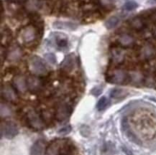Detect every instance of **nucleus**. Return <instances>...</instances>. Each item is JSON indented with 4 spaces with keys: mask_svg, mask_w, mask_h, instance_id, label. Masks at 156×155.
I'll return each instance as SVG.
<instances>
[{
    "mask_svg": "<svg viewBox=\"0 0 156 155\" xmlns=\"http://www.w3.org/2000/svg\"><path fill=\"white\" fill-rule=\"evenodd\" d=\"M31 71L37 75H45L47 73V68L43 60L40 57L33 56L30 61Z\"/></svg>",
    "mask_w": 156,
    "mask_h": 155,
    "instance_id": "nucleus-1",
    "label": "nucleus"
},
{
    "mask_svg": "<svg viewBox=\"0 0 156 155\" xmlns=\"http://www.w3.org/2000/svg\"><path fill=\"white\" fill-rule=\"evenodd\" d=\"M18 134V128L17 125L12 122L2 123L1 135L5 138L12 139Z\"/></svg>",
    "mask_w": 156,
    "mask_h": 155,
    "instance_id": "nucleus-2",
    "label": "nucleus"
},
{
    "mask_svg": "<svg viewBox=\"0 0 156 155\" xmlns=\"http://www.w3.org/2000/svg\"><path fill=\"white\" fill-rule=\"evenodd\" d=\"M27 121L28 124L31 127L36 129H41L43 128L44 124L42 119L40 118L39 115H37L34 111H31L27 114Z\"/></svg>",
    "mask_w": 156,
    "mask_h": 155,
    "instance_id": "nucleus-3",
    "label": "nucleus"
},
{
    "mask_svg": "<svg viewBox=\"0 0 156 155\" xmlns=\"http://www.w3.org/2000/svg\"><path fill=\"white\" fill-rule=\"evenodd\" d=\"M127 75L122 70H116L110 75L108 81L115 84H122L127 80Z\"/></svg>",
    "mask_w": 156,
    "mask_h": 155,
    "instance_id": "nucleus-4",
    "label": "nucleus"
},
{
    "mask_svg": "<svg viewBox=\"0 0 156 155\" xmlns=\"http://www.w3.org/2000/svg\"><path fill=\"white\" fill-rule=\"evenodd\" d=\"M53 26L55 29H66V30H75L77 28L76 24L71 22L56 21L53 22Z\"/></svg>",
    "mask_w": 156,
    "mask_h": 155,
    "instance_id": "nucleus-5",
    "label": "nucleus"
},
{
    "mask_svg": "<svg viewBox=\"0 0 156 155\" xmlns=\"http://www.w3.org/2000/svg\"><path fill=\"white\" fill-rule=\"evenodd\" d=\"M22 38L26 43H31L35 38V31L33 27H27L22 32Z\"/></svg>",
    "mask_w": 156,
    "mask_h": 155,
    "instance_id": "nucleus-6",
    "label": "nucleus"
},
{
    "mask_svg": "<svg viewBox=\"0 0 156 155\" xmlns=\"http://www.w3.org/2000/svg\"><path fill=\"white\" fill-rule=\"evenodd\" d=\"M2 94L6 100L9 101H15L17 99V94L15 93V90L9 85L4 87L2 90Z\"/></svg>",
    "mask_w": 156,
    "mask_h": 155,
    "instance_id": "nucleus-7",
    "label": "nucleus"
},
{
    "mask_svg": "<svg viewBox=\"0 0 156 155\" xmlns=\"http://www.w3.org/2000/svg\"><path fill=\"white\" fill-rule=\"evenodd\" d=\"M122 128L124 132L125 133V134L127 135V136L129 139V140L133 141V142L137 143V144H140V141L137 140V138L136 137L135 135L131 132V129L129 128V124H128L126 119H123L122 120Z\"/></svg>",
    "mask_w": 156,
    "mask_h": 155,
    "instance_id": "nucleus-8",
    "label": "nucleus"
},
{
    "mask_svg": "<svg viewBox=\"0 0 156 155\" xmlns=\"http://www.w3.org/2000/svg\"><path fill=\"white\" fill-rule=\"evenodd\" d=\"M13 83L15 88L19 91H21V92H25L26 89H27V81L25 80L23 77L16 76L13 80Z\"/></svg>",
    "mask_w": 156,
    "mask_h": 155,
    "instance_id": "nucleus-9",
    "label": "nucleus"
},
{
    "mask_svg": "<svg viewBox=\"0 0 156 155\" xmlns=\"http://www.w3.org/2000/svg\"><path fill=\"white\" fill-rule=\"evenodd\" d=\"M70 112H71V108L67 105L63 104L61 105L58 109L57 111V119L59 121H63L66 119L68 116L70 115Z\"/></svg>",
    "mask_w": 156,
    "mask_h": 155,
    "instance_id": "nucleus-10",
    "label": "nucleus"
},
{
    "mask_svg": "<svg viewBox=\"0 0 156 155\" xmlns=\"http://www.w3.org/2000/svg\"><path fill=\"white\" fill-rule=\"evenodd\" d=\"M45 150V144L41 140L37 141L31 147V155H42Z\"/></svg>",
    "mask_w": 156,
    "mask_h": 155,
    "instance_id": "nucleus-11",
    "label": "nucleus"
},
{
    "mask_svg": "<svg viewBox=\"0 0 156 155\" xmlns=\"http://www.w3.org/2000/svg\"><path fill=\"white\" fill-rule=\"evenodd\" d=\"M119 43L123 47H130L134 44V38L128 34H122L119 37Z\"/></svg>",
    "mask_w": 156,
    "mask_h": 155,
    "instance_id": "nucleus-12",
    "label": "nucleus"
},
{
    "mask_svg": "<svg viewBox=\"0 0 156 155\" xmlns=\"http://www.w3.org/2000/svg\"><path fill=\"white\" fill-rule=\"evenodd\" d=\"M73 66H74V57H73V55H68L66 57L65 60L62 63L61 67L65 71L69 72L73 69Z\"/></svg>",
    "mask_w": 156,
    "mask_h": 155,
    "instance_id": "nucleus-13",
    "label": "nucleus"
},
{
    "mask_svg": "<svg viewBox=\"0 0 156 155\" xmlns=\"http://www.w3.org/2000/svg\"><path fill=\"white\" fill-rule=\"evenodd\" d=\"M27 87L31 91H37L41 87V81L37 78L35 76H30L27 81Z\"/></svg>",
    "mask_w": 156,
    "mask_h": 155,
    "instance_id": "nucleus-14",
    "label": "nucleus"
},
{
    "mask_svg": "<svg viewBox=\"0 0 156 155\" xmlns=\"http://www.w3.org/2000/svg\"><path fill=\"white\" fill-rule=\"evenodd\" d=\"M130 26L132 28L135 30L140 31L142 30L145 27V22H144L143 19L140 17H135L130 20Z\"/></svg>",
    "mask_w": 156,
    "mask_h": 155,
    "instance_id": "nucleus-15",
    "label": "nucleus"
},
{
    "mask_svg": "<svg viewBox=\"0 0 156 155\" xmlns=\"http://www.w3.org/2000/svg\"><path fill=\"white\" fill-rule=\"evenodd\" d=\"M155 50L153 46L150 45H147L143 47L141 50V55L144 59L148 60L151 59L155 55Z\"/></svg>",
    "mask_w": 156,
    "mask_h": 155,
    "instance_id": "nucleus-16",
    "label": "nucleus"
},
{
    "mask_svg": "<svg viewBox=\"0 0 156 155\" xmlns=\"http://www.w3.org/2000/svg\"><path fill=\"white\" fill-rule=\"evenodd\" d=\"M119 22V19L116 16H113V17H110L106 21L105 26L107 29H112L114 27H115L118 24Z\"/></svg>",
    "mask_w": 156,
    "mask_h": 155,
    "instance_id": "nucleus-17",
    "label": "nucleus"
},
{
    "mask_svg": "<svg viewBox=\"0 0 156 155\" xmlns=\"http://www.w3.org/2000/svg\"><path fill=\"white\" fill-rule=\"evenodd\" d=\"M112 57L115 63H122L124 60V53L121 50L115 49L112 52Z\"/></svg>",
    "mask_w": 156,
    "mask_h": 155,
    "instance_id": "nucleus-18",
    "label": "nucleus"
},
{
    "mask_svg": "<svg viewBox=\"0 0 156 155\" xmlns=\"http://www.w3.org/2000/svg\"><path fill=\"white\" fill-rule=\"evenodd\" d=\"M9 59L11 60H16L19 59L21 56V50L19 47H14L11 50V51L9 53Z\"/></svg>",
    "mask_w": 156,
    "mask_h": 155,
    "instance_id": "nucleus-19",
    "label": "nucleus"
},
{
    "mask_svg": "<svg viewBox=\"0 0 156 155\" xmlns=\"http://www.w3.org/2000/svg\"><path fill=\"white\" fill-rule=\"evenodd\" d=\"M126 95V91L122 88H115L112 90L110 93V96L114 98H119L125 96Z\"/></svg>",
    "mask_w": 156,
    "mask_h": 155,
    "instance_id": "nucleus-20",
    "label": "nucleus"
},
{
    "mask_svg": "<svg viewBox=\"0 0 156 155\" xmlns=\"http://www.w3.org/2000/svg\"><path fill=\"white\" fill-rule=\"evenodd\" d=\"M108 104H109V100H108L107 97L103 96L98 101L97 104V108L99 111H102L107 108Z\"/></svg>",
    "mask_w": 156,
    "mask_h": 155,
    "instance_id": "nucleus-21",
    "label": "nucleus"
},
{
    "mask_svg": "<svg viewBox=\"0 0 156 155\" xmlns=\"http://www.w3.org/2000/svg\"><path fill=\"white\" fill-rule=\"evenodd\" d=\"M62 35H58V36L56 37V44L59 47H65L67 46L68 44V41H67V38L66 37H62Z\"/></svg>",
    "mask_w": 156,
    "mask_h": 155,
    "instance_id": "nucleus-22",
    "label": "nucleus"
},
{
    "mask_svg": "<svg viewBox=\"0 0 156 155\" xmlns=\"http://www.w3.org/2000/svg\"><path fill=\"white\" fill-rule=\"evenodd\" d=\"M11 114V111L9 107L6 105L1 103V116L6 117L9 116Z\"/></svg>",
    "mask_w": 156,
    "mask_h": 155,
    "instance_id": "nucleus-23",
    "label": "nucleus"
},
{
    "mask_svg": "<svg viewBox=\"0 0 156 155\" xmlns=\"http://www.w3.org/2000/svg\"><path fill=\"white\" fill-rule=\"evenodd\" d=\"M137 7V3L134 2H128L124 6V8L127 11H132L133 9H136Z\"/></svg>",
    "mask_w": 156,
    "mask_h": 155,
    "instance_id": "nucleus-24",
    "label": "nucleus"
},
{
    "mask_svg": "<svg viewBox=\"0 0 156 155\" xmlns=\"http://www.w3.org/2000/svg\"><path fill=\"white\" fill-rule=\"evenodd\" d=\"M45 57L49 63H51V64H55V63H56V58H55V56L54 55V54H53V53H48V54H45Z\"/></svg>",
    "mask_w": 156,
    "mask_h": 155,
    "instance_id": "nucleus-25",
    "label": "nucleus"
},
{
    "mask_svg": "<svg viewBox=\"0 0 156 155\" xmlns=\"http://www.w3.org/2000/svg\"><path fill=\"white\" fill-rule=\"evenodd\" d=\"M101 91H102V88H101V87L97 86L92 89V91H91V93H92L93 95H94V96H99L100 93H101Z\"/></svg>",
    "mask_w": 156,
    "mask_h": 155,
    "instance_id": "nucleus-26",
    "label": "nucleus"
},
{
    "mask_svg": "<svg viewBox=\"0 0 156 155\" xmlns=\"http://www.w3.org/2000/svg\"><path fill=\"white\" fill-rule=\"evenodd\" d=\"M71 127L70 126H66L64 127V128L61 129V130L59 131V133L60 134H68V133H69L71 132Z\"/></svg>",
    "mask_w": 156,
    "mask_h": 155,
    "instance_id": "nucleus-27",
    "label": "nucleus"
},
{
    "mask_svg": "<svg viewBox=\"0 0 156 155\" xmlns=\"http://www.w3.org/2000/svg\"><path fill=\"white\" fill-rule=\"evenodd\" d=\"M9 1V2L13 3V4H17V5H22V4L26 2L27 0H8Z\"/></svg>",
    "mask_w": 156,
    "mask_h": 155,
    "instance_id": "nucleus-28",
    "label": "nucleus"
}]
</instances>
